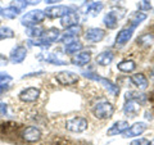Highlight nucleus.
<instances>
[{"mask_svg": "<svg viewBox=\"0 0 154 145\" xmlns=\"http://www.w3.org/2000/svg\"><path fill=\"white\" fill-rule=\"evenodd\" d=\"M44 18H45V12L31 11V12H28L27 14H25V16L22 17L21 22H22L23 26L32 27V26H37L38 23H41L42 21H44Z\"/></svg>", "mask_w": 154, "mask_h": 145, "instance_id": "obj_1", "label": "nucleus"}, {"mask_svg": "<svg viewBox=\"0 0 154 145\" xmlns=\"http://www.w3.org/2000/svg\"><path fill=\"white\" fill-rule=\"evenodd\" d=\"M93 113L96 118L107 119L112 117V114L114 113V107L108 101H103V103H98V105L93 109Z\"/></svg>", "mask_w": 154, "mask_h": 145, "instance_id": "obj_2", "label": "nucleus"}, {"mask_svg": "<svg viewBox=\"0 0 154 145\" xmlns=\"http://www.w3.org/2000/svg\"><path fill=\"white\" fill-rule=\"evenodd\" d=\"M66 128L71 132H84L88 128V121L82 117H76L67 121Z\"/></svg>", "mask_w": 154, "mask_h": 145, "instance_id": "obj_3", "label": "nucleus"}, {"mask_svg": "<svg viewBox=\"0 0 154 145\" xmlns=\"http://www.w3.org/2000/svg\"><path fill=\"white\" fill-rule=\"evenodd\" d=\"M55 80L59 82L60 85H75L77 84V81H79V76H77L76 73H73V72L71 71H63V72H59L57 76H55Z\"/></svg>", "mask_w": 154, "mask_h": 145, "instance_id": "obj_4", "label": "nucleus"}, {"mask_svg": "<svg viewBox=\"0 0 154 145\" xmlns=\"http://www.w3.org/2000/svg\"><path fill=\"white\" fill-rule=\"evenodd\" d=\"M22 137L27 143H36L41 139V131L35 126H28L23 130Z\"/></svg>", "mask_w": 154, "mask_h": 145, "instance_id": "obj_5", "label": "nucleus"}, {"mask_svg": "<svg viewBox=\"0 0 154 145\" xmlns=\"http://www.w3.org/2000/svg\"><path fill=\"white\" fill-rule=\"evenodd\" d=\"M38 96H40V90L36 88H28V89H25L23 91H21L19 99L22 101H25V103H33V101L37 100Z\"/></svg>", "mask_w": 154, "mask_h": 145, "instance_id": "obj_6", "label": "nucleus"}, {"mask_svg": "<svg viewBox=\"0 0 154 145\" xmlns=\"http://www.w3.org/2000/svg\"><path fill=\"white\" fill-rule=\"evenodd\" d=\"M27 55V50L25 46L22 45H18L16 46L14 49L11 51V55H9V59H11L12 63H22L23 60H25V58Z\"/></svg>", "mask_w": 154, "mask_h": 145, "instance_id": "obj_7", "label": "nucleus"}, {"mask_svg": "<svg viewBox=\"0 0 154 145\" xmlns=\"http://www.w3.org/2000/svg\"><path fill=\"white\" fill-rule=\"evenodd\" d=\"M148 128V125L144 123V122H136L134 123L131 127H128L126 131H125L123 136L125 137H135V136H139V135H141L145 130Z\"/></svg>", "mask_w": 154, "mask_h": 145, "instance_id": "obj_8", "label": "nucleus"}, {"mask_svg": "<svg viewBox=\"0 0 154 145\" xmlns=\"http://www.w3.org/2000/svg\"><path fill=\"white\" fill-rule=\"evenodd\" d=\"M104 36H105L104 30H102V28H96V27L89 28L85 33V39H86V41H89V42H99V41L103 40Z\"/></svg>", "mask_w": 154, "mask_h": 145, "instance_id": "obj_9", "label": "nucleus"}, {"mask_svg": "<svg viewBox=\"0 0 154 145\" xmlns=\"http://www.w3.org/2000/svg\"><path fill=\"white\" fill-rule=\"evenodd\" d=\"M71 12V9L66 5H58V7H51L45 11V16L50 18H62L66 14H68Z\"/></svg>", "mask_w": 154, "mask_h": 145, "instance_id": "obj_10", "label": "nucleus"}, {"mask_svg": "<svg viewBox=\"0 0 154 145\" xmlns=\"http://www.w3.org/2000/svg\"><path fill=\"white\" fill-rule=\"evenodd\" d=\"M132 33H134V27H126V28H123V30H121L118 32L117 37H116V45L122 46L126 44V42H128V40L132 36Z\"/></svg>", "mask_w": 154, "mask_h": 145, "instance_id": "obj_11", "label": "nucleus"}, {"mask_svg": "<svg viewBox=\"0 0 154 145\" xmlns=\"http://www.w3.org/2000/svg\"><path fill=\"white\" fill-rule=\"evenodd\" d=\"M91 59V54L89 51H79V53H76V54L72 57V63L76 64V66H80V67H82L85 64H88L89 62Z\"/></svg>", "mask_w": 154, "mask_h": 145, "instance_id": "obj_12", "label": "nucleus"}, {"mask_svg": "<svg viewBox=\"0 0 154 145\" xmlns=\"http://www.w3.org/2000/svg\"><path fill=\"white\" fill-rule=\"evenodd\" d=\"M77 22H79V16H77V13H75V12H69L68 14H66V16L62 17V19H60V25L66 28L77 26Z\"/></svg>", "mask_w": 154, "mask_h": 145, "instance_id": "obj_13", "label": "nucleus"}, {"mask_svg": "<svg viewBox=\"0 0 154 145\" xmlns=\"http://www.w3.org/2000/svg\"><path fill=\"white\" fill-rule=\"evenodd\" d=\"M127 128H128V122H126V121H118L108 130L107 134L109 136H114V135H118V134H123Z\"/></svg>", "mask_w": 154, "mask_h": 145, "instance_id": "obj_14", "label": "nucleus"}, {"mask_svg": "<svg viewBox=\"0 0 154 145\" xmlns=\"http://www.w3.org/2000/svg\"><path fill=\"white\" fill-rule=\"evenodd\" d=\"M60 37V31L58 30V28H49V30H46L44 32V35H42V40L48 44H51V42L57 41L58 39Z\"/></svg>", "mask_w": 154, "mask_h": 145, "instance_id": "obj_15", "label": "nucleus"}, {"mask_svg": "<svg viewBox=\"0 0 154 145\" xmlns=\"http://www.w3.org/2000/svg\"><path fill=\"white\" fill-rule=\"evenodd\" d=\"M139 109H140V104L136 103V101H132V100H127L126 104H125V107H123L125 114L130 116V117L136 116V113L139 112Z\"/></svg>", "mask_w": 154, "mask_h": 145, "instance_id": "obj_16", "label": "nucleus"}, {"mask_svg": "<svg viewBox=\"0 0 154 145\" xmlns=\"http://www.w3.org/2000/svg\"><path fill=\"white\" fill-rule=\"evenodd\" d=\"M18 125L13 123V122H4L0 125V134L4 135V136H8V135H14L17 132Z\"/></svg>", "mask_w": 154, "mask_h": 145, "instance_id": "obj_17", "label": "nucleus"}, {"mask_svg": "<svg viewBox=\"0 0 154 145\" xmlns=\"http://www.w3.org/2000/svg\"><path fill=\"white\" fill-rule=\"evenodd\" d=\"M113 53L112 51H103V53H100V54L96 57V63H98L99 66H108L112 63V60H113Z\"/></svg>", "mask_w": 154, "mask_h": 145, "instance_id": "obj_18", "label": "nucleus"}, {"mask_svg": "<svg viewBox=\"0 0 154 145\" xmlns=\"http://www.w3.org/2000/svg\"><path fill=\"white\" fill-rule=\"evenodd\" d=\"M131 82L135 85V86H137L139 89H146L148 88V79L145 76H144L143 73H136V75H134L131 77Z\"/></svg>", "mask_w": 154, "mask_h": 145, "instance_id": "obj_19", "label": "nucleus"}, {"mask_svg": "<svg viewBox=\"0 0 154 145\" xmlns=\"http://www.w3.org/2000/svg\"><path fill=\"white\" fill-rule=\"evenodd\" d=\"M45 30L42 28L41 26H32V27H28L27 30V35L30 37H33V39H40L42 37V35H44Z\"/></svg>", "mask_w": 154, "mask_h": 145, "instance_id": "obj_20", "label": "nucleus"}, {"mask_svg": "<svg viewBox=\"0 0 154 145\" xmlns=\"http://www.w3.org/2000/svg\"><path fill=\"white\" fill-rule=\"evenodd\" d=\"M81 49H82V44H81L80 41H72L69 44H67L64 50L66 53H68V54H76V53H79Z\"/></svg>", "mask_w": 154, "mask_h": 145, "instance_id": "obj_21", "label": "nucleus"}, {"mask_svg": "<svg viewBox=\"0 0 154 145\" xmlns=\"http://www.w3.org/2000/svg\"><path fill=\"white\" fill-rule=\"evenodd\" d=\"M117 68L121 72H126L127 73V72H132L135 68H136V64H135L134 60H123L117 66Z\"/></svg>", "mask_w": 154, "mask_h": 145, "instance_id": "obj_22", "label": "nucleus"}, {"mask_svg": "<svg viewBox=\"0 0 154 145\" xmlns=\"http://www.w3.org/2000/svg\"><path fill=\"white\" fill-rule=\"evenodd\" d=\"M99 81L102 82V84L105 86V88L108 89V91L110 94H113V95H117L118 93H119V88L116 84H113L112 81H109V80H107V79H99Z\"/></svg>", "mask_w": 154, "mask_h": 145, "instance_id": "obj_23", "label": "nucleus"}, {"mask_svg": "<svg viewBox=\"0 0 154 145\" xmlns=\"http://www.w3.org/2000/svg\"><path fill=\"white\" fill-rule=\"evenodd\" d=\"M145 18H146V14H145V13H141V12L134 13L132 16H131V27L135 28L137 25H140V23H141Z\"/></svg>", "mask_w": 154, "mask_h": 145, "instance_id": "obj_24", "label": "nucleus"}, {"mask_svg": "<svg viewBox=\"0 0 154 145\" xmlns=\"http://www.w3.org/2000/svg\"><path fill=\"white\" fill-rule=\"evenodd\" d=\"M104 25L108 28H116L118 25V19L114 16H112L110 13H108V14H105V17H104Z\"/></svg>", "mask_w": 154, "mask_h": 145, "instance_id": "obj_25", "label": "nucleus"}, {"mask_svg": "<svg viewBox=\"0 0 154 145\" xmlns=\"http://www.w3.org/2000/svg\"><path fill=\"white\" fill-rule=\"evenodd\" d=\"M18 11L16 8H13V7H9V8H7V9H4L3 11V16L5 17V18H8V19H14L17 16H18Z\"/></svg>", "mask_w": 154, "mask_h": 145, "instance_id": "obj_26", "label": "nucleus"}, {"mask_svg": "<svg viewBox=\"0 0 154 145\" xmlns=\"http://www.w3.org/2000/svg\"><path fill=\"white\" fill-rule=\"evenodd\" d=\"M153 41H154V36H153V35H149V33H145V35H143V36H140V37L137 39V42H139V44L145 45V46L150 45Z\"/></svg>", "mask_w": 154, "mask_h": 145, "instance_id": "obj_27", "label": "nucleus"}, {"mask_svg": "<svg viewBox=\"0 0 154 145\" xmlns=\"http://www.w3.org/2000/svg\"><path fill=\"white\" fill-rule=\"evenodd\" d=\"M13 36H14V32L9 27H2L0 28V40H4V39H12Z\"/></svg>", "mask_w": 154, "mask_h": 145, "instance_id": "obj_28", "label": "nucleus"}, {"mask_svg": "<svg viewBox=\"0 0 154 145\" xmlns=\"http://www.w3.org/2000/svg\"><path fill=\"white\" fill-rule=\"evenodd\" d=\"M103 4L102 3H93L91 4V7L89 9V14H91V16H98V14L102 12L103 9Z\"/></svg>", "mask_w": 154, "mask_h": 145, "instance_id": "obj_29", "label": "nucleus"}, {"mask_svg": "<svg viewBox=\"0 0 154 145\" xmlns=\"http://www.w3.org/2000/svg\"><path fill=\"white\" fill-rule=\"evenodd\" d=\"M109 13L112 14V16H114V17H116V18H117L118 21H119V19H121V18L125 16V14H126V11H125L123 8H113V9H112V11H110Z\"/></svg>", "mask_w": 154, "mask_h": 145, "instance_id": "obj_30", "label": "nucleus"}, {"mask_svg": "<svg viewBox=\"0 0 154 145\" xmlns=\"http://www.w3.org/2000/svg\"><path fill=\"white\" fill-rule=\"evenodd\" d=\"M11 7L16 8L17 11L19 12V11H23V9L27 7V3H26V2H22V0H14V3H12Z\"/></svg>", "mask_w": 154, "mask_h": 145, "instance_id": "obj_31", "label": "nucleus"}, {"mask_svg": "<svg viewBox=\"0 0 154 145\" xmlns=\"http://www.w3.org/2000/svg\"><path fill=\"white\" fill-rule=\"evenodd\" d=\"M50 62V63H53V64H66V62L64 60H62V59H59L55 54H50L49 57L46 58Z\"/></svg>", "mask_w": 154, "mask_h": 145, "instance_id": "obj_32", "label": "nucleus"}, {"mask_svg": "<svg viewBox=\"0 0 154 145\" xmlns=\"http://www.w3.org/2000/svg\"><path fill=\"white\" fill-rule=\"evenodd\" d=\"M130 145H150V141L148 139H144V137H140V139H136L130 144Z\"/></svg>", "mask_w": 154, "mask_h": 145, "instance_id": "obj_33", "label": "nucleus"}, {"mask_svg": "<svg viewBox=\"0 0 154 145\" xmlns=\"http://www.w3.org/2000/svg\"><path fill=\"white\" fill-rule=\"evenodd\" d=\"M7 104L5 103H3V101H0V116H3V114H5L7 113Z\"/></svg>", "mask_w": 154, "mask_h": 145, "instance_id": "obj_34", "label": "nucleus"}, {"mask_svg": "<svg viewBox=\"0 0 154 145\" xmlns=\"http://www.w3.org/2000/svg\"><path fill=\"white\" fill-rule=\"evenodd\" d=\"M8 88H9V85L7 82H0V94H3L4 91H7Z\"/></svg>", "mask_w": 154, "mask_h": 145, "instance_id": "obj_35", "label": "nucleus"}, {"mask_svg": "<svg viewBox=\"0 0 154 145\" xmlns=\"http://www.w3.org/2000/svg\"><path fill=\"white\" fill-rule=\"evenodd\" d=\"M8 63V59L5 57H4L3 54H0V67H3V66H5Z\"/></svg>", "mask_w": 154, "mask_h": 145, "instance_id": "obj_36", "label": "nucleus"}, {"mask_svg": "<svg viewBox=\"0 0 154 145\" xmlns=\"http://www.w3.org/2000/svg\"><path fill=\"white\" fill-rule=\"evenodd\" d=\"M139 8H140L141 11H146V9H149V8H150V4H149V3H145V4H140V5H139Z\"/></svg>", "mask_w": 154, "mask_h": 145, "instance_id": "obj_37", "label": "nucleus"}, {"mask_svg": "<svg viewBox=\"0 0 154 145\" xmlns=\"http://www.w3.org/2000/svg\"><path fill=\"white\" fill-rule=\"evenodd\" d=\"M25 2H27V4H37L40 3V0H25Z\"/></svg>", "mask_w": 154, "mask_h": 145, "instance_id": "obj_38", "label": "nucleus"}, {"mask_svg": "<svg viewBox=\"0 0 154 145\" xmlns=\"http://www.w3.org/2000/svg\"><path fill=\"white\" fill-rule=\"evenodd\" d=\"M46 3H49V4H53V3H57V2H59V0H45Z\"/></svg>", "mask_w": 154, "mask_h": 145, "instance_id": "obj_39", "label": "nucleus"}, {"mask_svg": "<svg viewBox=\"0 0 154 145\" xmlns=\"http://www.w3.org/2000/svg\"><path fill=\"white\" fill-rule=\"evenodd\" d=\"M150 75H152V77H153V79H154V68L152 69V73H150Z\"/></svg>", "mask_w": 154, "mask_h": 145, "instance_id": "obj_40", "label": "nucleus"}, {"mask_svg": "<svg viewBox=\"0 0 154 145\" xmlns=\"http://www.w3.org/2000/svg\"><path fill=\"white\" fill-rule=\"evenodd\" d=\"M150 145H154V141H153V143H150Z\"/></svg>", "mask_w": 154, "mask_h": 145, "instance_id": "obj_41", "label": "nucleus"}, {"mask_svg": "<svg viewBox=\"0 0 154 145\" xmlns=\"http://www.w3.org/2000/svg\"><path fill=\"white\" fill-rule=\"evenodd\" d=\"M0 12H3V9H2V8H0Z\"/></svg>", "mask_w": 154, "mask_h": 145, "instance_id": "obj_42", "label": "nucleus"}]
</instances>
